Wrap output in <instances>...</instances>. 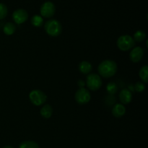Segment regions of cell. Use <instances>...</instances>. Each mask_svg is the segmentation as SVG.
I'll return each mask as SVG.
<instances>
[{
    "label": "cell",
    "mask_w": 148,
    "mask_h": 148,
    "mask_svg": "<svg viewBox=\"0 0 148 148\" xmlns=\"http://www.w3.org/2000/svg\"><path fill=\"white\" fill-rule=\"evenodd\" d=\"M40 12L42 17L50 18L54 15L56 7H55L54 4L51 1H46L40 7Z\"/></svg>",
    "instance_id": "obj_7"
},
{
    "label": "cell",
    "mask_w": 148,
    "mask_h": 148,
    "mask_svg": "<svg viewBox=\"0 0 148 148\" xmlns=\"http://www.w3.org/2000/svg\"><path fill=\"white\" fill-rule=\"evenodd\" d=\"M139 75H140V79L143 80V82H145V83H147L148 82V66L147 65L143 66V67L140 69V72H139Z\"/></svg>",
    "instance_id": "obj_15"
},
{
    "label": "cell",
    "mask_w": 148,
    "mask_h": 148,
    "mask_svg": "<svg viewBox=\"0 0 148 148\" xmlns=\"http://www.w3.org/2000/svg\"><path fill=\"white\" fill-rule=\"evenodd\" d=\"M44 30L49 36L57 37L62 33V25L59 21L55 19L48 20L44 25Z\"/></svg>",
    "instance_id": "obj_2"
},
{
    "label": "cell",
    "mask_w": 148,
    "mask_h": 148,
    "mask_svg": "<svg viewBox=\"0 0 148 148\" xmlns=\"http://www.w3.org/2000/svg\"><path fill=\"white\" fill-rule=\"evenodd\" d=\"M8 13L7 6L3 3H0V20H3L5 18Z\"/></svg>",
    "instance_id": "obj_20"
},
{
    "label": "cell",
    "mask_w": 148,
    "mask_h": 148,
    "mask_svg": "<svg viewBox=\"0 0 148 148\" xmlns=\"http://www.w3.org/2000/svg\"><path fill=\"white\" fill-rule=\"evenodd\" d=\"M19 148H40V147L36 142L27 140V141H24L20 143Z\"/></svg>",
    "instance_id": "obj_16"
},
{
    "label": "cell",
    "mask_w": 148,
    "mask_h": 148,
    "mask_svg": "<svg viewBox=\"0 0 148 148\" xmlns=\"http://www.w3.org/2000/svg\"><path fill=\"white\" fill-rule=\"evenodd\" d=\"M2 148H14V147H12V146H10V145H6V146H4V147H3Z\"/></svg>",
    "instance_id": "obj_23"
},
{
    "label": "cell",
    "mask_w": 148,
    "mask_h": 148,
    "mask_svg": "<svg viewBox=\"0 0 148 148\" xmlns=\"http://www.w3.org/2000/svg\"><path fill=\"white\" fill-rule=\"evenodd\" d=\"M119 97V100L121 104L127 105V104L130 103L132 100V93L129 89L124 88L120 91Z\"/></svg>",
    "instance_id": "obj_10"
},
{
    "label": "cell",
    "mask_w": 148,
    "mask_h": 148,
    "mask_svg": "<svg viewBox=\"0 0 148 148\" xmlns=\"http://www.w3.org/2000/svg\"><path fill=\"white\" fill-rule=\"evenodd\" d=\"M31 24L33 25L34 27H40V26L43 25V17H42L41 16L36 14V15H34L31 18Z\"/></svg>",
    "instance_id": "obj_18"
},
{
    "label": "cell",
    "mask_w": 148,
    "mask_h": 148,
    "mask_svg": "<svg viewBox=\"0 0 148 148\" xmlns=\"http://www.w3.org/2000/svg\"><path fill=\"white\" fill-rule=\"evenodd\" d=\"M40 114L42 117L45 119H49L52 116L53 114V108H52L51 106L49 104H45L43 106L40 111Z\"/></svg>",
    "instance_id": "obj_13"
},
{
    "label": "cell",
    "mask_w": 148,
    "mask_h": 148,
    "mask_svg": "<svg viewBox=\"0 0 148 148\" xmlns=\"http://www.w3.org/2000/svg\"><path fill=\"white\" fill-rule=\"evenodd\" d=\"M79 70L85 75H88L92 70V66L89 62L82 61L79 64Z\"/></svg>",
    "instance_id": "obj_12"
},
{
    "label": "cell",
    "mask_w": 148,
    "mask_h": 148,
    "mask_svg": "<svg viewBox=\"0 0 148 148\" xmlns=\"http://www.w3.org/2000/svg\"><path fill=\"white\" fill-rule=\"evenodd\" d=\"M3 31H4V34L7 35V36H12L14 33V32L16 31V26L13 23H7L4 26V28H3Z\"/></svg>",
    "instance_id": "obj_14"
},
{
    "label": "cell",
    "mask_w": 148,
    "mask_h": 148,
    "mask_svg": "<svg viewBox=\"0 0 148 148\" xmlns=\"http://www.w3.org/2000/svg\"><path fill=\"white\" fill-rule=\"evenodd\" d=\"M144 56V50L143 48L137 46L134 47L130 53V60L134 63H137L143 59Z\"/></svg>",
    "instance_id": "obj_9"
},
{
    "label": "cell",
    "mask_w": 148,
    "mask_h": 148,
    "mask_svg": "<svg viewBox=\"0 0 148 148\" xmlns=\"http://www.w3.org/2000/svg\"><path fill=\"white\" fill-rule=\"evenodd\" d=\"M113 116L116 118H121L126 113V108L123 104L121 103H116L114 106L112 108Z\"/></svg>",
    "instance_id": "obj_11"
},
{
    "label": "cell",
    "mask_w": 148,
    "mask_h": 148,
    "mask_svg": "<svg viewBox=\"0 0 148 148\" xmlns=\"http://www.w3.org/2000/svg\"><path fill=\"white\" fill-rule=\"evenodd\" d=\"M30 101L33 105L36 106H40L43 105L47 100L46 94L40 90H33L29 94Z\"/></svg>",
    "instance_id": "obj_4"
},
{
    "label": "cell",
    "mask_w": 148,
    "mask_h": 148,
    "mask_svg": "<svg viewBox=\"0 0 148 148\" xmlns=\"http://www.w3.org/2000/svg\"><path fill=\"white\" fill-rule=\"evenodd\" d=\"M28 18V13L25 10L18 9L15 10L12 14V19L17 24H23L25 23Z\"/></svg>",
    "instance_id": "obj_8"
},
{
    "label": "cell",
    "mask_w": 148,
    "mask_h": 148,
    "mask_svg": "<svg viewBox=\"0 0 148 148\" xmlns=\"http://www.w3.org/2000/svg\"><path fill=\"white\" fill-rule=\"evenodd\" d=\"M75 98L77 103L80 104V105H84V104L88 103L90 101L91 95L88 90L85 88H82L77 90Z\"/></svg>",
    "instance_id": "obj_6"
},
{
    "label": "cell",
    "mask_w": 148,
    "mask_h": 148,
    "mask_svg": "<svg viewBox=\"0 0 148 148\" xmlns=\"http://www.w3.org/2000/svg\"><path fill=\"white\" fill-rule=\"evenodd\" d=\"M77 84L78 85H79V88H84V86H85V82H84L83 80H82V79H80V80H79L77 82Z\"/></svg>",
    "instance_id": "obj_22"
},
{
    "label": "cell",
    "mask_w": 148,
    "mask_h": 148,
    "mask_svg": "<svg viewBox=\"0 0 148 148\" xmlns=\"http://www.w3.org/2000/svg\"><path fill=\"white\" fill-rule=\"evenodd\" d=\"M146 38V33H145V31L143 30H137V32H135L134 34V38L133 39L134 40V41L137 42H142Z\"/></svg>",
    "instance_id": "obj_19"
},
{
    "label": "cell",
    "mask_w": 148,
    "mask_h": 148,
    "mask_svg": "<svg viewBox=\"0 0 148 148\" xmlns=\"http://www.w3.org/2000/svg\"><path fill=\"white\" fill-rule=\"evenodd\" d=\"M134 90L138 92H142L145 89V85L141 82H137L134 86Z\"/></svg>",
    "instance_id": "obj_21"
},
{
    "label": "cell",
    "mask_w": 148,
    "mask_h": 148,
    "mask_svg": "<svg viewBox=\"0 0 148 148\" xmlns=\"http://www.w3.org/2000/svg\"><path fill=\"white\" fill-rule=\"evenodd\" d=\"M119 87L116 82H111L107 85L106 86V90L108 92V93H109L110 95H114V94L118 92Z\"/></svg>",
    "instance_id": "obj_17"
},
{
    "label": "cell",
    "mask_w": 148,
    "mask_h": 148,
    "mask_svg": "<svg viewBox=\"0 0 148 148\" xmlns=\"http://www.w3.org/2000/svg\"><path fill=\"white\" fill-rule=\"evenodd\" d=\"M118 69L116 63L113 60L103 61L98 65V73L104 78H110L116 75Z\"/></svg>",
    "instance_id": "obj_1"
},
{
    "label": "cell",
    "mask_w": 148,
    "mask_h": 148,
    "mask_svg": "<svg viewBox=\"0 0 148 148\" xmlns=\"http://www.w3.org/2000/svg\"><path fill=\"white\" fill-rule=\"evenodd\" d=\"M86 85L88 89L92 91H96L102 86L101 76L96 74H90L87 76Z\"/></svg>",
    "instance_id": "obj_5"
},
{
    "label": "cell",
    "mask_w": 148,
    "mask_h": 148,
    "mask_svg": "<svg viewBox=\"0 0 148 148\" xmlns=\"http://www.w3.org/2000/svg\"><path fill=\"white\" fill-rule=\"evenodd\" d=\"M116 44L119 50L122 51H127L134 47L135 41L132 36L129 35H124L119 38Z\"/></svg>",
    "instance_id": "obj_3"
}]
</instances>
